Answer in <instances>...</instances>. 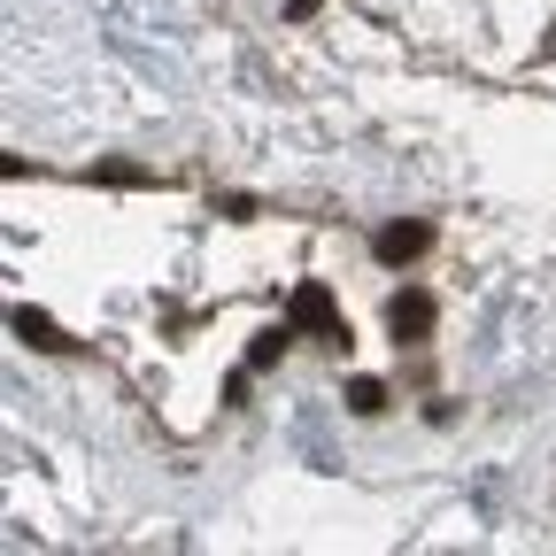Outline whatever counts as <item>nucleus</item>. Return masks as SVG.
<instances>
[{
  "instance_id": "obj_2",
  "label": "nucleus",
  "mask_w": 556,
  "mask_h": 556,
  "mask_svg": "<svg viewBox=\"0 0 556 556\" xmlns=\"http://www.w3.org/2000/svg\"><path fill=\"white\" fill-rule=\"evenodd\" d=\"M433 317H441V309H433V294H417V287H402V294L387 302V332H394V340H426V332H433Z\"/></svg>"
},
{
  "instance_id": "obj_5",
  "label": "nucleus",
  "mask_w": 556,
  "mask_h": 556,
  "mask_svg": "<svg viewBox=\"0 0 556 556\" xmlns=\"http://www.w3.org/2000/svg\"><path fill=\"white\" fill-rule=\"evenodd\" d=\"M16 332H24L31 348H70V340L54 332V317H39V309H16Z\"/></svg>"
},
{
  "instance_id": "obj_6",
  "label": "nucleus",
  "mask_w": 556,
  "mask_h": 556,
  "mask_svg": "<svg viewBox=\"0 0 556 556\" xmlns=\"http://www.w3.org/2000/svg\"><path fill=\"white\" fill-rule=\"evenodd\" d=\"M348 409H356V417H379V409H387V387H379V379H348Z\"/></svg>"
},
{
  "instance_id": "obj_3",
  "label": "nucleus",
  "mask_w": 556,
  "mask_h": 556,
  "mask_svg": "<svg viewBox=\"0 0 556 556\" xmlns=\"http://www.w3.org/2000/svg\"><path fill=\"white\" fill-rule=\"evenodd\" d=\"M371 248H379V263H417V255L433 248V232H426V225H387Z\"/></svg>"
},
{
  "instance_id": "obj_1",
  "label": "nucleus",
  "mask_w": 556,
  "mask_h": 556,
  "mask_svg": "<svg viewBox=\"0 0 556 556\" xmlns=\"http://www.w3.org/2000/svg\"><path fill=\"white\" fill-rule=\"evenodd\" d=\"M287 317H294V332H317V340H348V325H340V309H332V294L317 287V278H302V287H294Z\"/></svg>"
},
{
  "instance_id": "obj_7",
  "label": "nucleus",
  "mask_w": 556,
  "mask_h": 556,
  "mask_svg": "<svg viewBox=\"0 0 556 556\" xmlns=\"http://www.w3.org/2000/svg\"><path fill=\"white\" fill-rule=\"evenodd\" d=\"M101 178L109 186H148V170H131V163H101Z\"/></svg>"
},
{
  "instance_id": "obj_8",
  "label": "nucleus",
  "mask_w": 556,
  "mask_h": 556,
  "mask_svg": "<svg viewBox=\"0 0 556 556\" xmlns=\"http://www.w3.org/2000/svg\"><path fill=\"white\" fill-rule=\"evenodd\" d=\"M325 9V0H287V16H317Z\"/></svg>"
},
{
  "instance_id": "obj_4",
  "label": "nucleus",
  "mask_w": 556,
  "mask_h": 556,
  "mask_svg": "<svg viewBox=\"0 0 556 556\" xmlns=\"http://www.w3.org/2000/svg\"><path fill=\"white\" fill-rule=\"evenodd\" d=\"M287 340H294V317H287V325H263V332L248 340V371H270L278 356H287Z\"/></svg>"
}]
</instances>
